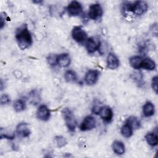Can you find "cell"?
Listing matches in <instances>:
<instances>
[{"mask_svg":"<svg viewBox=\"0 0 158 158\" xmlns=\"http://www.w3.org/2000/svg\"><path fill=\"white\" fill-rule=\"evenodd\" d=\"M15 36L17 44L22 50L28 49L32 44V36L26 23L21 25L17 28Z\"/></svg>","mask_w":158,"mask_h":158,"instance_id":"6da1fadb","label":"cell"},{"mask_svg":"<svg viewBox=\"0 0 158 158\" xmlns=\"http://www.w3.org/2000/svg\"><path fill=\"white\" fill-rule=\"evenodd\" d=\"M148 5L145 1H137L133 2H123L122 4V10L125 12H131L136 15H141L148 10Z\"/></svg>","mask_w":158,"mask_h":158,"instance_id":"7a4b0ae2","label":"cell"},{"mask_svg":"<svg viewBox=\"0 0 158 158\" xmlns=\"http://www.w3.org/2000/svg\"><path fill=\"white\" fill-rule=\"evenodd\" d=\"M62 115L69 130L71 132H74L77 123L72 110L68 107L64 108L62 110Z\"/></svg>","mask_w":158,"mask_h":158,"instance_id":"3957f363","label":"cell"},{"mask_svg":"<svg viewBox=\"0 0 158 158\" xmlns=\"http://www.w3.org/2000/svg\"><path fill=\"white\" fill-rule=\"evenodd\" d=\"M72 38L78 43L83 44L88 39L86 32L80 26H75L72 30Z\"/></svg>","mask_w":158,"mask_h":158,"instance_id":"277c9868","label":"cell"},{"mask_svg":"<svg viewBox=\"0 0 158 158\" xmlns=\"http://www.w3.org/2000/svg\"><path fill=\"white\" fill-rule=\"evenodd\" d=\"M103 15V9L99 3H94L90 5L88 9V16L90 19L98 20L100 19Z\"/></svg>","mask_w":158,"mask_h":158,"instance_id":"5b68a950","label":"cell"},{"mask_svg":"<svg viewBox=\"0 0 158 158\" xmlns=\"http://www.w3.org/2000/svg\"><path fill=\"white\" fill-rule=\"evenodd\" d=\"M69 15L76 17L81 15L83 12V7L80 2L77 1H71L66 7Z\"/></svg>","mask_w":158,"mask_h":158,"instance_id":"8992f818","label":"cell"},{"mask_svg":"<svg viewBox=\"0 0 158 158\" xmlns=\"http://www.w3.org/2000/svg\"><path fill=\"white\" fill-rule=\"evenodd\" d=\"M96 126V121L95 118L91 115H88L85 117L81 122L80 126V129L81 131H86L94 128Z\"/></svg>","mask_w":158,"mask_h":158,"instance_id":"52a82bcc","label":"cell"},{"mask_svg":"<svg viewBox=\"0 0 158 158\" xmlns=\"http://www.w3.org/2000/svg\"><path fill=\"white\" fill-rule=\"evenodd\" d=\"M85 45L88 52L93 54L99 49L100 41L98 39L94 37H90L88 38L87 40L85 43Z\"/></svg>","mask_w":158,"mask_h":158,"instance_id":"ba28073f","label":"cell"},{"mask_svg":"<svg viewBox=\"0 0 158 158\" xmlns=\"http://www.w3.org/2000/svg\"><path fill=\"white\" fill-rule=\"evenodd\" d=\"M99 72L97 70H89L86 72L85 76V82L88 85H93L98 80Z\"/></svg>","mask_w":158,"mask_h":158,"instance_id":"9c48e42d","label":"cell"},{"mask_svg":"<svg viewBox=\"0 0 158 158\" xmlns=\"http://www.w3.org/2000/svg\"><path fill=\"white\" fill-rule=\"evenodd\" d=\"M36 115L39 120L46 122L50 118L51 111L46 105L43 104L38 108Z\"/></svg>","mask_w":158,"mask_h":158,"instance_id":"30bf717a","label":"cell"},{"mask_svg":"<svg viewBox=\"0 0 158 158\" xmlns=\"http://www.w3.org/2000/svg\"><path fill=\"white\" fill-rule=\"evenodd\" d=\"M98 114L104 122L109 123L113 118V112L112 109L107 106H101L99 110Z\"/></svg>","mask_w":158,"mask_h":158,"instance_id":"8fae6325","label":"cell"},{"mask_svg":"<svg viewBox=\"0 0 158 158\" xmlns=\"http://www.w3.org/2000/svg\"><path fill=\"white\" fill-rule=\"evenodd\" d=\"M15 131L18 136L22 138H27L31 134L29 125L27 123L25 122L19 123L16 127Z\"/></svg>","mask_w":158,"mask_h":158,"instance_id":"7c38bea8","label":"cell"},{"mask_svg":"<svg viewBox=\"0 0 158 158\" xmlns=\"http://www.w3.org/2000/svg\"><path fill=\"white\" fill-rule=\"evenodd\" d=\"M107 67L111 70H115L119 67L120 61L117 56L112 53L110 52L107 57Z\"/></svg>","mask_w":158,"mask_h":158,"instance_id":"4fadbf2b","label":"cell"},{"mask_svg":"<svg viewBox=\"0 0 158 158\" xmlns=\"http://www.w3.org/2000/svg\"><path fill=\"white\" fill-rule=\"evenodd\" d=\"M71 59L68 53H62L58 55L57 65L61 67H67L70 65Z\"/></svg>","mask_w":158,"mask_h":158,"instance_id":"5bb4252c","label":"cell"},{"mask_svg":"<svg viewBox=\"0 0 158 158\" xmlns=\"http://www.w3.org/2000/svg\"><path fill=\"white\" fill-rule=\"evenodd\" d=\"M156 63L153 60L148 57L143 58L140 65V69H143L147 70H154L156 69Z\"/></svg>","mask_w":158,"mask_h":158,"instance_id":"9a60e30c","label":"cell"},{"mask_svg":"<svg viewBox=\"0 0 158 158\" xmlns=\"http://www.w3.org/2000/svg\"><path fill=\"white\" fill-rule=\"evenodd\" d=\"M155 112L154 105L150 101H147L143 106V114L146 117H150L154 115Z\"/></svg>","mask_w":158,"mask_h":158,"instance_id":"2e32d148","label":"cell"},{"mask_svg":"<svg viewBox=\"0 0 158 158\" xmlns=\"http://www.w3.org/2000/svg\"><path fill=\"white\" fill-rule=\"evenodd\" d=\"M28 99L31 104L33 105L38 104L41 100L40 91L37 89L31 90L28 94Z\"/></svg>","mask_w":158,"mask_h":158,"instance_id":"e0dca14e","label":"cell"},{"mask_svg":"<svg viewBox=\"0 0 158 158\" xmlns=\"http://www.w3.org/2000/svg\"><path fill=\"white\" fill-rule=\"evenodd\" d=\"M112 148L114 152L117 155H122L125 151V147L124 144L118 140H116L113 142Z\"/></svg>","mask_w":158,"mask_h":158,"instance_id":"ac0fdd59","label":"cell"},{"mask_svg":"<svg viewBox=\"0 0 158 158\" xmlns=\"http://www.w3.org/2000/svg\"><path fill=\"white\" fill-rule=\"evenodd\" d=\"M145 139L147 143L151 146H156L158 144V136L156 133L149 132L145 135Z\"/></svg>","mask_w":158,"mask_h":158,"instance_id":"d6986e66","label":"cell"},{"mask_svg":"<svg viewBox=\"0 0 158 158\" xmlns=\"http://www.w3.org/2000/svg\"><path fill=\"white\" fill-rule=\"evenodd\" d=\"M143 57L139 56H134L130 58L129 64L134 69H140V65L143 60Z\"/></svg>","mask_w":158,"mask_h":158,"instance_id":"ffe728a7","label":"cell"},{"mask_svg":"<svg viewBox=\"0 0 158 158\" xmlns=\"http://www.w3.org/2000/svg\"><path fill=\"white\" fill-rule=\"evenodd\" d=\"M126 123H127L133 128V130L138 129L141 127V122L139 119L135 116L129 117L127 119Z\"/></svg>","mask_w":158,"mask_h":158,"instance_id":"44dd1931","label":"cell"},{"mask_svg":"<svg viewBox=\"0 0 158 158\" xmlns=\"http://www.w3.org/2000/svg\"><path fill=\"white\" fill-rule=\"evenodd\" d=\"M65 80L68 83H75L77 81V75L72 70H68L64 73Z\"/></svg>","mask_w":158,"mask_h":158,"instance_id":"7402d4cb","label":"cell"},{"mask_svg":"<svg viewBox=\"0 0 158 158\" xmlns=\"http://www.w3.org/2000/svg\"><path fill=\"white\" fill-rule=\"evenodd\" d=\"M120 132L123 136H124L125 138H128L132 136L133 130L127 123L125 122V124H123L122 126L120 129Z\"/></svg>","mask_w":158,"mask_h":158,"instance_id":"603a6c76","label":"cell"},{"mask_svg":"<svg viewBox=\"0 0 158 158\" xmlns=\"http://www.w3.org/2000/svg\"><path fill=\"white\" fill-rule=\"evenodd\" d=\"M13 107L15 112H21L25 110L26 109L25 101L22 99H17L14 102Z\"/></svg>","mask_w":158,"mask_h":158,"instance_id":"cb8c5ba5","label":"cell"},{"mask_svg":"<svg viewBox=\"0 0 158 158\" xmlns=\"http://www.w3.org/2000/svg\"><path fill=\"white\" fill-rule=\"evenodd\" d=\"M54 141H55L57 146L59 148H63L67 143L66 138L64 136H61V135H58V136H55Z\"/></svg>","mask_w":158,"mask_h":158,"instance_id":"d4e9b609","label":"cell"},{"mask_svg":"<svg viewBox=\"0 0 158 158\" xmlns=\"http://www.w3.org/2000/svg\"><path fill=\"white\" fill-rule=\"evenodd\" d=\"M57 57L58 55L56 54H49L47 57V62L51 66H55L57 64Z\"/></svg>","mask_w":158,"mask_h":158,"instance_id":"484cf974","label":"cell"},{"mask_svg":"<svg viewBox=\"0 0 158 158\" xmlns=\"http://www.w3.org/2000/svg\"><path fill=\"white\" fill-rule=\"evenodd\" d=\"M0 102L1 105H6L10 102V98L9 96L7 94H3L1 96Z\"/></svg>","mask_w":158,"mask_h":158,"instance_id":"4316f807","label":"cell"},{"mask_svg":"<svg viewBox=\"0 0 158 158\" xmlns=\"http://www.w3.org/2000/svg\"><path fill=\"white\" fill-rule=\"evenodd\" d=\"M157 80H158V77L157 75H156L152 78V81H151V87L156 94L157 93V89H157Z\"/></svg>","mask_w":158,"mask_h":158,"instance_id":"83f0119b","label":"cell"},{"mask_svg":"<svg viewBox=\"0 0 158 158\" xmlns=\"http://www.w3.org/2000/svg\"><path fill=\"white\" fill-rule=\"evenodd\" d=\"M42 2V1H33V2H34V3H40V2Z\"/></svg>","mask_w":158,"mask_h":158,"instance_id":"f1b7e54d","label":"cell"}]
</instances>
